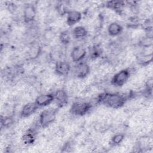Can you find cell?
Segmentation results:
<instances>
[{"instance_id": "obj_12", "label": "cell", "mask_w": 153, "mask_h": 153, "mask_svg": "<svg viewBox=\"0 0 153 153\" xmlns=\"http://www.w3.org/2000/svg\"><path fill=\"white\" fill-rule=\"evenodd\" d=\"M81 19V13L76 10H69L66 14V23L69 26L78 23Z\"/></svg>"}, {"instance_id": "obj_22", "label": "cell", "mask_w": 153, "mask_h": 153, "mask_svg": "<svg viewBox=\"0 0 153 153\" xmlns=\"http://www.w3.org/2000/svg\"><path fill=\"white\" fill-rule=\"evenodd\" d=\"M100 55V51L96 48H93V50L90 52V56L91 57L96 58Z\"/></svg>"}, {"instance_id": "obj_14", "label": "cell", "mask_w": 153, "mask_h": 153, "mask_svg": "<svg viewBox=\"0 0 153 153\" xmlns=\"http://www.w3.org/2000/svg\"><path fill=\"white\" fill-rule=\"evenodd\" d=\"M108 33L111 36H116L120 35L123 30V26L117 22H112L108 27Z\"/></svg>"}, {"instance_id": "obj_15", "label": "cell", "mask_w": 153, "mask_h": 153, "mask_svg": "<svg viewBox=\"0 0 153 153\" xmlns=\"http://www.w3.org/2000/svg\"><path fill=\"white\" fill-rule=\"evenodd\" d=\"M88 32L86 28L82 26H78L74 27L72 31L73 37L76 39H83L87 35Z\"/></svg>"}, {"instance_id": "obj_11", "label": "cell", "mask_w": 153, "mask_h": 153, "mask_svg": "<svg viewBox=\"0 0 153 153\" xmlns=\"http://www.w3.org/2000/svg\"><path fill=\"white\" fill-rule=\"evenodd\" d=\"M38 109H39V107L36 105L35 102H28L22 107L20 112V116L22 118L29 117L33 114Z\"/></svg>"}, {"instance_id": "obj_1", "label": "cell", "mask_w": 153, "mask_h": 153, "mask_svg": "<svg viewBox=\"0 0 153 153\" xmlns=\"http://www.w3.org/2000/svg\"><path fill=\"white\" fill-rule=\"evenodd\" d=\"M126 100V96L115 93H103L97 97V102L99 103L113 109L121 108L124 105Z\"/></svg>"}, {"instance_id": "obj_20", "label": "cell", "mask_w": 153, "mask_h": 153, "mask_svg": "<svg viewBox=\"0 0 153 153\" xmlns=\"http://www.w3.org/2000/svg\"><path fill=\"white\" fill-rule=\"evenodd\" d=\"M40 54V47L39 46H35L30 49V57L32 59H35L39 56Z\"/></svg>"}, {"instance_id": "obj_8", "label": "cell", "mask_w": 153, "mask_h": 153, "mask_svg": "<svg viewBox=\"0 0 153 153\" xmlns=\"http://www.w3.org/2000/svg\"><path fill=\"white\" fill-rule=\"evenodd\" d=\"M87 55L86 49L81 45H76L74 47L71 52V57L75 63L82 62Z\"/></svg>"}, {"instance_id": "obj_9", "label": "cell", "mask_w": 153, "mask_h": 153, "mask_svg": "<svg viewBox=\"0 0 153 153\" xmlns=\"http://www.w3.org/2000/svg\"><path fill=\"white\" fill-rule=\"evenodd\" d=\"M71 71L70 63L65 60H60L56 63L54 66L55 73L61 76H67Z\"/></svg>"}, {"instance_id": "obj_3", "label": "cell", "mask_w": 153, "mask_h": 153, "mask_svg": "<svg viewBox=\"0 0 153 153\" xmlns=\"http://www.w3.org/2000/svg\"><path fill=\"white\" fill-rule=\"evenodd\" d=\"M92 105L89 102L84 100L76 101L72 103L70 108V112L76 116H84L91 109Z\"/></svg>"}, {"instance_id": "obj_13", "label": "cell", "mask_w": 153, "mask_h": 153, "mask_svg": "<svg viewBox=\"0 0 153 153\" xmlns=\"http://www.w3.org/2000/svg\"><path fill=\"white\" fill-rule=\"evenodd\" d=\"M36 135L35 130L33 128H29L23 134L22 138V141L25 145H32L35 141Z\"/></svg>"}, {"instance_id": "obj_6", "label": "cell", "mask_w": 153, "mask_h": 153, "mask_svg": "<svg viewBox=\"0 0 153 153\" xmlns=\"http://www.w3.org/2000/svg\"><path fill=\"white\" fill-rule=\"evenodd\" d=\"M54 94V100L58 108H61L68 103V94L63 89H59L55 91Z\"/></svg>"}, {"instance_id": "obj_16", "label": "cell", "mask_w": 153, "mask_h": 153, "mask_svg": "<svg viewBox=\"0 0 153 153\" xmlns=\"http://www.w3.org/2000/svg\"><path fill=\"white\" fill-rule=\"evenodd\" d=\"M124 5H125L124 2L118 1H108L106 4V5L108 8L117 11H120L121 10H122V8L124 6Z\"/></svg>"}, {"instance_id": "obj_7", "label": "cell", "mask_w": 153, "mask_h": 153, "mask_svg": "<svg viewBox=\"0 0 153 153\" xmlns=\"http://www.w3.org/2000/svg\"><path fill=\"white\" fill-rule=\"evenodd\" d=\"M36 15V10L34 5L27 4L24 6L23 17L25 23H30L35 20Z\"/></svg>"}, {"instance_id": "obj_18", "label": "cell", "mask_w": 153, "mask_h": 153, "mask_svg": "<svg viewBox=\"0 0 153 153\" xmlns=\"http://www.w3.org/2000/svg\"><path fill=\"white\" fill-rule=\"evenodd\" d=\"M71 33L68 30H63L59 35L60 42L63 45H68L71 41Z\"/></svg>"}, {"instance_id": "obj_21", "label": "cell", "mask_w": 153, "mask_h": 153, "mask_svg": "<svg viewBox=\"0 0 153 153\" xmlns=\"http://www.w3.org/2000/svg\"><path fill=\"white\" fill-rule=\"evenodd\" d=\"M57 10L59 12V13L61 15H64L65 14H67L69 10L65 7V5L63 4L62 3L59 4L57 7Z\"/></svg>"}, {"instance_id": "obj_19", "label": "cell", "mask_w": 153, "mask_h": 153, "mask_svg": "<svg viewBox=\"0 0 153 153\" xmlns=\"http://www.w3.org/2000/svg\"><path fill=\"white\" fill-rule=\"evenodd\" d=\"M125 136L123 133H117L114 134L111 139L110 143L112 146H117L123 142Z\"/></svg>"}, {"instance_id": "obj_10", "label": "cell", "mask_w": 153, "mask_h": 153, "mask_svg": "<svg viewBox=\"0 0 153 153\" xmlns=\"http://www.w3.org/2000/svg\"><path fill=\"white\" fill-rule=\"evenodd\" d=\"M54 100V97L53 93L42 94L36 97L35 103L39 107V108H40L48 106L51 103H53Z\"/></svg>"}, {"instance_id": "obj_4", "label": "cell", "mask_w": 153, "mask_h": 153, "mask_svg": "<svg viewBox=\"0 0 153 153\" xmlns=\"http://www.w3.org/2000/svg\"><path fill=\"white\" fill-rule=\"evenodd\" d=\"M130 71L129 69H123L115 74L111 78V84L115 87L123 86L129 79L130 76Z\"/></svg>"}, {"instance_id": "obj_5", "label": "cell", "mask_w": 153, "mask_h": 153, "mask_svg": "<svg viewBox=\"0 0 153 153\" xmlns=\"http://www.w3.org/2000/svg\"><path fill=\"white\" fill-rule=\"evenodd\" d=\"M74 74L78 78L83 79L87 77L90 72V67L86 63L84 62H80L76 63L74 68Z\"/></svg>"}, {"instance_id": "obj_17", "label": "cell", "mask_w": 153, "mask_h": 153, "mask_svg": "<svg viewBox=\"0 0 153 153\" xmlns=\"http://www.w3.org/2000/svg\"><path fill=\"white\" fill-rule=\"evenodd\" d=\"M14 123V119L13 116L8 115L1 117V128H9Z\"/></svg>"}, {"instance_id": "obj_2", "label": "cell", "mask_w": 153, "mask_h": 153, "mask_svg": "<svg viewBox=\"0 0 153 153\" xmlns=\"http://www.w3.org/2000/svg\"><path fill=\"white\" fill-rule=\"evenodd\" d=\"M57 113V108H48L42 111L39 116V125L42 128L47 127L56 120Z\"/></svg>"}]
</instances>
